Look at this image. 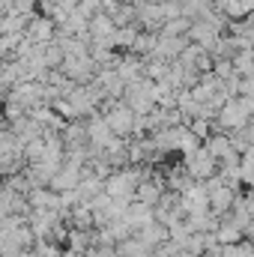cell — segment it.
<instances>
[{
    "label": "cell",
    "instance_id": "obj_5",
    "mask_svg": "<svg viewBox=\"0 0 254 257\" xmlns=\"http://www.w3.org/2000/svg\"><path fill=\"white\" fill-rule=\"evenodd\" d=\"M233 66H236V72H239L242 78H254V48H242V51H236Z\"/></svg>",
    "mask_w": 254,
    "mask_h": 257
},
{
    "label": "cell",
    "instance_id": "obj_4",
    "mask_svg": "<svg viewBox=\"0 0 254 257\" xmlns=\"http://www.w3.org/2000/svg\"><path fill=\"white\" fill-rule=\"evenodd\" d=\"M162 194H165V186L156 180H144L141 186H138V192H135V200H141V203H147V206H156L159 200H162Z\"/></svg>",
    "mask_w": 254,
    "mask_h": 257
},
{
    "label": "cell",
    "instance_id": "obj_1",
    "mask_svg": "<svg viewBox=\"0 0 254 257\" xmlns=\"http://www.w3.org/2000/svg\"><path fill=\"white\" fill-rule=\"evenodd\" d=\"M105 120H108V126L114 128L117 138H123V135H129V132H135L138 114H135L132 105H117V99H111V108L105 111Z\"/></svg>",
    "mask_w": 254,
    "mask_h": 257
},
{
    "label": "cell",
    "instance_id": "obj_3",
    "mask_svg": "<svg viewBox=\"0 0 254 257\" xmlns=\"http://www.w3.org/2000/svg\"><path fill=\"white\" fill-rule=\"evenodd\" d=\"M54 30H57V24L51 18H30L24 27V39L33 45H48V42H54Z\"/></svg>",
    "mask_w": 254,
    "mask_h": 257
},
{
    "label": "cell",
    "instance_id": "obj_7",
    "mask_svg": "<svg viewBox=\"0 0 254 257\" xmlns=\"http://www.w3.org/2000/svg\"><path fill=\"white\" fill-rule=\"evenodd\" d=\"M33 254H36V257H63L66 251H60V248H57L54 242H45V239H42V242H39V245L33 248Z\"/></svg>",
    "mask_w": 254,
    "mask_h": 257
},
{
    "label": "cell",
    "instance_id": "obj_6",
    "mask_svg": "<svg viewBox=\"0 0 254 257\" xmlns=\"http://www.w3.org/2000/svg\"><path fill=\"white\" fill-rule=\"evenodd\" d=\"M189 30H191L189 15H177V18H168V21L162 24V33H168V36H183V33H189Z\"/></svg>",
    "mask_w": 254,
    "mask_h": 257
},
{
    "label": "cell",
    "instance_id": "obj_2",
    "mask_svg": "<svg viewBox=\"0 0 254 257\" xmlns=\"http://www.w3.org/2000/svg\"><path fill=\"white\" fill-rule=\"evenodd\" d=\"M186 162H189V174L194 180H200V183H206L209 177H215V171H218V159L209 153V150H194L186 156Z\"/></svg>",
    "mask_w": 254,
    "mask_h": 257
}]
</instances>
